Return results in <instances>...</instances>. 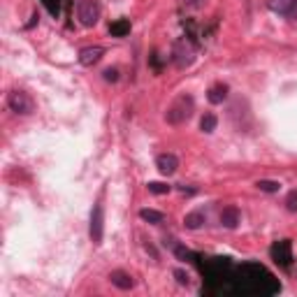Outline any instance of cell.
Segmentation results:
<instances>
[{
    "instance_id": "5",
    "label": "cell",
    "mask_w": 297,
    "mask_h": 297,
    "mask_svg": "<svg viewBox=\"0 0 297 297\" xmlns=\"http://www.w3.org/2000/svg\"><path fill=\"white\" fill-rule=\"evenodd\" d=\"M269 253H272V258L276 262H279L281 267H290V262H292V244H290V239H283V242H276L269 249Z\"/></svg>"
},
{
    "instance_id": "2",
    "label": "cell",
    "mask_w": 297,
    "mask_h": 297,
    "mask_svg": "<svg viewBox=\"0 0 297 297\" xmlns=\"http://www.w3.org/2000/svg\"><path fill=\"white\" fill-rule=\"evenodd\" d=\"M77 19L86 28L95 26L100 19V3L97 0H77Z\"/></svg>"
},
{
    "instance_id": "17",
    "label": "cell",
    "mask_w": 297,
    "mask_h": 297,
    "mask_svg": "<svg viewBox=\"0 0 297 297\" xmlns=\"http://www.w3.org/2000/svg\"><path fill=\"white\" fill-rule=\"evenodd\" d=\"M255 186L260 188V190H265V193H276V190L281 188V183L279 181H269V179H260Z\"/></svg>"
},
{
    "instance_id": "24",
    "label": "cell",
    "mask_w": 297,
    "mask_h": 297,
    "mask_svg": "<svg viewBox=\"0 0 297 297\" xmlns=\"http://www.w3.org/2000/svg\"><path fill=\"white\" fill-rule=\"evenodd\" d=\"M285 17H288V19H292V21H295V19H297V0H295V3H292V5H290V10H288V14H285Z\"/></svg>"
},
{
    "instance_id": "8",
    "label": "cell",
    "mask_w": 297,
    "mask_h": 297,
    "mask_svg": "<svg viewBox=\"0 0 297 297\" xmlns=\"http://www.w3.org/2000/svg\"><path fill=\"white\" fill-rule=\"evenodd\" d=\"M103 49L100 47H86V49H81V51H79V63H81V65H93V63H97L100 61V58H103Z\"/></svg>"
},
{
    "instance_id": "9",
    "label": "cell",
    "mask_w": 297,
    "mask_h": 297,
    "mask_svg": "<svg viewBox=\"0 0 297 297\" xmlns=\"http://www.w3.org/2000/svg\"><path fill=\"white\" fill-rule=\"evenodd\" d=\"M110 281L116 285V288H121V290H130L135 285V281H133V276L128 272H121V269H116V272H112L110 274Z\"/></svg>"
},
{
    "instance_id": "19",
    "label": "cell",
    "mask_w": 297,
    "mask_h": 297,
    "mask_svg": "<svg viewBox=\"0 0 297 297\" xmlns=\"http://www.w3.org/2000/svg\"><path fill=\"white\" fill-rule=\"evenodd\" d=\"M285 207H288V212H297V190L288 193V197H285Z\"/></svg>"
},
{
    "instance_id": "3",
    "label": "cell",
    "mask_w": 297,
    "mask_h": 297,
    "mask_svg": "<svg viewBox=\"0 0 297 297\" xmlns=\"http://www.w3.org/2000/svg\"><path fill=\"white\" fill-rule=\"evenodd\" d=\"M7 105H10V110H12L14 114H21V116L33 112V100L26 91H12L7 95Z\"/></svg>"
},
{
    "instance_id": "6",
    "label": "cell",
    "mask_w": 297,
    "mask_h": 297,
    "mask_svg": "<svg viewBox=\"0 0 297 297\" xmlns=\"http://www.w3.org/2000/svg\"><path fill=\"white\" fill-rule=\"evenodd\" d=\"M103 230H105V214H103V205L97 202L91 212V239H93V244H103Z\"/></svg>"
},
{
    "instance_id": "23",
    "label": "cell",
    "mask_w": 297,
    "mask_h": 297,
    "mask_svg": "<svg viewBox=\"0 0 297 297\" xmlns=\"http://www.w3.org/2000/svg\"><path fill=\"white\" fill-rule=\"evenodd\" d=\"M183 3H186L188 7H190V10H197V7H202L207 3V0H183Z\"/></svg>"
},
{
    "instance_id": "7",
    "label": "cell",
    "mask_w": 297,
    "mask_h": 297,
    "mask_svg": "<svg viewBox=\"0 0 297 297\" xmlns=\"http://www.w3.org/2000/svg\"><path fill=\"white\" fill-rule=\"evenodd\" d=\"M156 165H158V170L163 172V174H174L176 172V167H179V160H176V156L174 153H160L158 156V160H156Z\"/></svg>"
},
{
    "instance_id": "14",
    "label": "cell",
    "mask_w": 297,
    "mask_h": 297,
    "mask_svg": "<svg viewBox=\"0 0 297 297\" xmlns=\"http://www.w3.org/2000/svg\"><path fill=\"white\" fill-rule=\"evenodd\" d=\"M295 3V0H267V5H269V10L276 14H288V10H290V5Z\"/></svg>"
},
{
    "instance_id": "18",
    "label": "cell",
    "mask_w": 297,
    "mask_h": 297,
    "mask_svg": "<svg viewBox=\"0 0 297 297\" xmlns=\"http://www.w3.org/2000/svg\"><path fill=\"white\" fill-rule=\"evenodd\" d=\"M146 188H149V193H156V195L170 193V186H167V183H163V181H151Z\"/></svg>"
},
{
    "instance_id": "16",
    "label": "cell",
    "mask_w": 297,
    "mask_h": 297,
    "mask_svg": "<svg viewBox=\"0 0 297 297\" xmlns=\"http://www.w3.org/2000/svg\"><path fill=\"white\" fill-rule=\"evenodd\" d=\"M216 116L214 114H205L202 116V121H200V128L202 130H205V133H214V130H216Z\"/></svg>"
},
{
    "instance_id": "20",
    "label": "cell",
    "mask_w": 297,
    "mask_h": 297,
    "mask_svg": "<svg viewBox=\"0 0 297 297\" xmlns=\"http://www.w3.org/2000/svg\"><path fill=\"white\" fill-rule=\"evenodd\" d=\"M174 279L179 281L181 285H188V283H190V279H188V274L183 272V269H174Z\"/></svg>"
},
{
    "instance_id": "11",
    "label": "cell",
    "mask_w": 297,
    "mask_h": 297,
    "mask_svg": "<svg viewBox=\"0 0 297 297\" xmlns=\"http://www.w3.org/2000/svg\"><path fill=\"white\" fill-rule=\"evenodd\" d=\"M228 91H230V88H228V84H216V86H212V88H209V103L212 105H221L225 100V97H228Z\"/></svg>"
},
{
    "instance_id": "13",
    "label": "cell",
    "mask_w": 297,
    "mask_h": 297,
    "mask_svg": "<svg viewBox=\"0 0 297 297\" xmlns=\"http://www.w3.org/2000/svg\"><path fill=\"white\" fill-rule=\"evenodd\" d=\"M110 33L114 37H126L128 33H130V21H128V19H119V21H114V24L110 26Z\"/></svg>"
},
{
    "instance_id": "4",
    "label": "cell",
    "mask_w": 297,
    "mask_h": 297,
    "mask_svg": "<svg viewBox=\"0 0 297 297\" xmlns=\"http://www.w3.org/2000/svg\"><path fill=\"white\" fill-rule=\"evenodd\" d=\"M172 58H174L176 67H188V65H193L195 61V51L193 47H190V42H186V40H179V42L174 44V51H172Z\"/></svg>"
},
{
    "instance_id": "22",
    "label": "cell",
    "mask_w": 297,
    "mask_h": 297,
    "mask_svg": "<svg viewBox=\"0 0 297 297\" xmlns=\"http://www.w3.org/2000/svg\"><path fill=\"white\" fill-rule=\"evenodd\" d=\"M172 249H174V255H176V258H181V260H186L188 255H190L186 249H183V246H179V244H172Z\"/></svg>"
},
{
    "instance_id": "21",
    "label": "cell",
    "mask_w": 297,
    "mask_h": 297,
    "mask_svg": "<svg viewBox=\"0 0 297 297\" xmlns=\"http://www.w3.org/2000/svg\"><path fill=\"white\" fill-rule=\"evenodd\" d=\"M103 74H105L107 81H119V70H116V67H107Z\"/></svg>"
},
{
    "instance_id": "10",
    "label": "cell",
    "mask_w": 297,
    "mask_h": 297,
    "mask_svg": "<svg viewBox=\"0 0 297 297\" xmlns=\"http://www.w3.org/2000/svg\"><path fill=\"white\" fill-rule=\"evenodd\" d=\"M221 223H223V228H237V223H239V209L237 207H225L223 212H221Z\"/></svg>"
},
{
    "instance_id": "1",
    "label": "cell",
    "mask_w": 297,
    "mask_h": 297,
    "mask_svg": "<svg viewBox=\"0 0 297 297\" xmlns=\"http://www.w3.org/2000/svg\"><path fill=\"white\" fill-rule=\"evenodd\" d=\"M195 112V103L190 95H181L176 97L174 103L170 105V110H167V114H165V119H167V123H172V126H181V123H186L190 116H193Z\"/></svg>"
},
{
    "instance_id": "12",
    "label": "cell",
    "mask_w": 297,
    "mask_h": 297,
    "mask_svg": "<svg viewBox=\"0 0 297 297\" xmlns=\"http://www.w3.org/2000/svg\"><path fill=\"white\" fill-rule=\"evenodd\" d=\"M202 223H207V216L202 212H193V214H188L186 219H183V225H186L188 230H197Z\"/></svg>"
},
{
    "instance_id": "15",
    "label": "cell",
    "mask_w": 297,
    "mask_h": 297,
    "mask_svg": "<svg viewBox=\"0 0 297 297\" xmlns=\"http://www.w3.org/2000/svg\"><path fill=\"white\" fill-rule=\"evenodd\" d=\"M140 216H142V221H146V223H153V225H160L165 221V216L160 212H156V209H142Z\"/></svg>"
}]
</instances>
